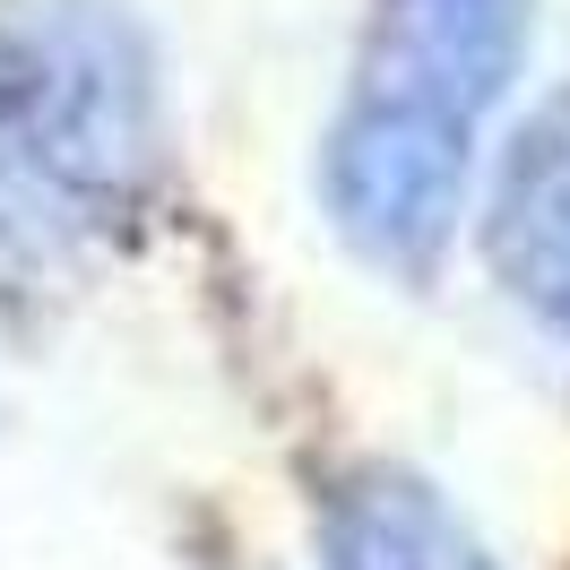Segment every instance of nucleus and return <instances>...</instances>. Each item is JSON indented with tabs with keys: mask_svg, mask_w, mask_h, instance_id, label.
Returning a JSON list of instances; mask_svg holds the SVG:
<instances>
[{
	"mask_svg": "<svg viewBox=\"0 0 570 570\" xmlns=\"http://www.w3.org/2000/svg\"><path fill=\"white\" fill-rule=\"evenodd\" d=\"M484 259L535 328L570 337V87L501 156L493 208H484Z\"/></svg>",
	"mask_w": 570,
	"mask_h": 570,
	"instance_id": "obj_3",
	"label": "nucleus"
},
{
	"mask_svg": "<svg viewBox=\"0 0 570 570\" xmlns=\"http://www.w3.org/2000/svg\"><path fill=\"white\" fill-rule=\"evenodd\" d=\"M328 570H501L459 501L397 459L346 466L321 501Z\"/></svg>",
	"mask_w": 570,
	"mask_h": 570,
	"instance_id": "obj_4",
	"label": "nucleus"
},
{
	"mask_svg": "<svg viewBox=\"0 0 570 570\" xmlns=\"http://www.w3.org/2000/svg\"><path fill=\"white\" fill-rule=\"evenodd\" d=\"M0 130L78 225L139 208L165 165L139 27L112 0H0Z\"/></svg>",
	"mask_w": 570,
	"mask_h": 570,
	"instance_id": "obj_2",
	"label": "nucleus"
},
{
	"mask_svg": "<svg viewBox=\"0 0 570 570\" xmlns=\"http://www.w3.org/2000/svg\"><path fill=\"white\" fill-rule=\"evenodd\" d=\"M528 27L535 0H372L321 139V199L355 259L424 277L459 243L466 181L528 61Z\"/></svg>",
	"mask_w": 570,
	"mask_h": 570,
	"instance_id": "obj_1",
	"label": "nucleus"
}]
</instances>
